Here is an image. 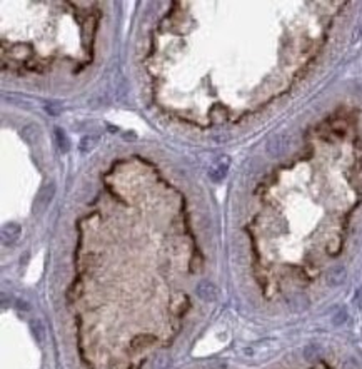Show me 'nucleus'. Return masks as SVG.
<instances>
[{
    "mask_svg": "<svg viewBox=\"0 0 362 369\" xmlns=\"http://www.w3.org/2000/svg\"><path fill=\"white\" fill-rule=\"evenodd\" d=\"M227 171H229V159L222 157L209 167V177L214 182H221L227 176Z\"/></svg>",
    "mask_w": 362,
    "mask_h": 369,
    "instance_id": "obj_3",
    "label": "nucleus"
},
{
    "mask_svg": "<svg viewBox=\"0 0 362 369\" xmlns=\"http://www.w3.org/2000/svg\"><path fill=\"white\" fill-rule=\"evenodd\" d=\"M286 150V140H282L281 135H276L267 142V152L270 156H281Z\"/></svg>",
    "mask_w": 362,
    "mask_h": 369,
    "instance_id": "obj_6",
    "label": "nucleus"
},
{
    "mask_svg": "<svg viewBox=\"0 0 362 369\" xmlns=\"http://www.w3.org/2000/svg\"><path fill=\"white\" fill-rule=\"evenodd\" d=\"M346 319H347V312H346V311H339V312H337V316L334 317V324H336V326H341L342 322H346Z\"/></svg>",
    "mask_w": 362,
    "mask_h": 369,
    "instance_id": "obj_10",
    "label": "nucleus"
},
{
    "mask_svg": "<svg viewBox=\"0 0 362 369\" xmlns=\"http://www.w3.org/2000/svg\"><path fill=\"white\" fill-rule=\"evenodd\" d=\"M19 236H20V226L15 224V222H8L2 229V244L10 246L19 239Z\"/></svg>",
    "mask_w": 362,
    "mask_h": 369,
    "instance_id": "obj_4",
    "label": "nucleus"
},
{
    "mask_svg": "<svg viewBox=\"0 0 362 369\" xmlns=\"http://www.w3.org/2000/svg\"><path fill=\"white\" fill-rule=\"evenodd\" d=\"M30 326H32V332H34L35 339H37L39 343H42V341L45 339V327L42 326V322H40L39 319H35V321L30 322Z\"/></svg>",
    "mask_w": 362,
    "mask_h": 369,
    "instance_id": "obj_8",
    "label": "nucleus"
},
{
    "mask_svg": "<svg viewBox=\"0 0 362 369\" xmlns=\"http://www.w3.org/2000/svg\"><path fill=\"white\" fill-rule=\"evenodd\" d=\"M54 134H56V140H57V145H59V149H60V152L67 154L68 149H70V142H68V137H67L65 130H63L62 127H56Z\"/></svg>",
    "mask_w": 362,
    "mask_h": 369,
    "instance_id": "obj_7",
    "label": "nucleus"
},
{
    "mask_svg": "<svg viewBox=\"0 0 362 369\" xmlns=\"http://www.w3.org/2000/svg\"><path fill=\"white\" fill-rule=\"evenodd\" d=\"M54 195H56V184H54V182H49V184H45L44 187L39 190V194L35 195L34 212L35 214L44 212L45 209L49 207V204L52 202Z\"/></svg>",
    "mask_w": 362,
    "mask_h": 369,
    "instance_id": "obj_1",
    "label": "nucleus"
},
{
    "mask_svg": "<svg viewBox=\"0 0 362 369\" xmlns=\"http://www.w3.org/2000/svg\"><path fill=\"white\" fill-rule=\"evenodd\" d=\"M97 144V137L95 135H89V137H84L82 139V142H80V150H90L94 147V145Z\"/></svg>",
    "mask_w": 362,
    "mask_h": 369,
    "instance_id": "obj_9",
    "label": "nucleus"
},
{
    "mask_svg": "<svg viewBox=\"0 0 362 369\" xmlns=\"http://www.w3.org/2000/svg\"><path fill=\"white\" fill-rule=\"evenodd\" d=\"M195 293L199 296V299L205 301V303H215L219 298V291L214 282L210 281H200L195 288Z\"/></svg>",
    "mask_w": 362,
    "mask_h": 369,
    "instance_id": "obj_2",
    "label": "nucleus"
},
{
    "mask_svg": "<svg viewBox=\"0 0 362 369\" xmlns=\"http://www.w3.org/2000/svg\"><path fill=\"white\" fill-rule=\"evenodd\" d=\"M344 279H346V269H344L342 266H337V267H332L331 271H329L327 274V284L332 286V288H336V286H341Z\"/></svg>",
    "mask_w": 362,
    "mask_h": 369,
    "instance_id": "obj_5",
    "label": "nucleus"
}]
</instances>
